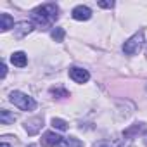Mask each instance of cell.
Segmentation results:
<instances>
[{
    "instance_id": "8fae6325",
    "label": "cell",
    "mask_w": 147,
    "mask_h": 147,
    "mask_svg": "<svg viewBox=\"0 0 147 147\" xmlns=\"http://www.w3.org/2000/svg\"><path fill=\"white\" fill-rule=\"evenodd\" d=\"M144 130V123H135V125H131L130 128H126L125 131H123V137L125 138H133L138 131H142Z\"/></svg>"
},
{
    "instance_id": "4fadbf2b",
    "label": "cell",
    "mask_w": 147,
    "mask_h": 147,
    "mask_svg": "<svg viewBox=\"0 0 147 147\" xmlns=\"http://www.w3.org/2000/svg\"><path fill=\"white\" fill-rule=\"evenodd\" d=\"M16 114H12V113H9L7 109H0V123L2 125H11V123H14L16 121Z\"/></svg>"
},
{
    "instance_id": "44dd1931",
    "label": "cell",
    "mask_w": 147,
    "mask_h": 147,
    "mask_svg": "<svg viewBox=\"0 0 147 147\" xmlns=\"http://www.w3.org/2000/svg\"><path fill=\"white\" fill-rule=\"evenodd\" d=\"M144 144H145V145H147V131H145V133H144Z\"/></svg>"
},
{
    "instance_id": "3957f363",
    "label": "cell",
    "mask_w": 147,
    "mask_h": 147,
    "mask_svg": "<svg viewBox=\"0 0 147 147\" xmlns=\"http://www.w3.org/2000/svg\"><path fill=\"white\" fill-rule=\"evenodd\" d=\"M142 45H144V31H138V33H135L133 36H130L123 43V52L126 55H135V54L140 52Z\"/></svg>"
},
{
    "instance_id": "7c38bea8",
    "label": "cell",
    "mask_w": 147,
    "mask_h": 147,
    "mask_svg": "<svg viewBox=\"0 0 147 147\" xmlns=\"http://www.w3.org/2000/svg\"><path fill=\"white\" fill-rule=\"evenodd\" d=\"M59 147H83V142L76 137H66V138H62Z\"/></svg>"
},
{
    "instance_id": "5b68a950",
    "label": "cell",
    "mask_w": 147,
    "mask_h": 147,
    "mask_svg": "<svg viewBox=\"0 0 147 147\" xmlns=\"http://www.w3.org/2000/svg\"><path fill=\"white\" fill-rule=\"evenodd\" d=\"M61 142H62V137L57 135L55 131H45L40 138V144L43 147H57V145H61Z\"/></svg>"
},
{
    "instance_id": "9a60e30c",
    "label": "cell",
    "mask_w": 147,
    "mask_h": 147,
    "mask_svg": "<svg viewBox=\"0 0 147 147\" xmlns=\"http://www.w3.org/2000/svg\"><path fill=\"white\" fill-rule=\"evenodd\" d=\"M64 35H66V31H64V28H54L52 30V33H50V36H52V40L54 42H62L64 40Z\"/></svg>"
},
{
    "instance_id": "e0dca14e",
    "label": "cell",
    "mask_w": 147,
    "mask_h": 147,
    "mask_svg": "<svg viewBox=\"0 0 147 147\" xmlns=\"http://www.w3.org/2000/svg\"><path fill=\"white\" fill-rule=\"evenodd\" d=\"M97 5L102 7V9H113L114 7V2H102V0H100V2H97Z\"/></svg>"
},
{
    "instance_id": "ffe728a7",
    "label": "cell",
    "mask_w": 147,
    "mask_h": 147,
    "mask_svg": "<svg viewBox=\"0 0 147 147\" xmlns=\"http://www.w3.org/2000/svg\"><path fill=\"white\" fill-rule=\"evenodd\" d=\"M0 147H12V145H11V144H7L5 140H2V145H0Z\"/></svg>"
},
{
    "instance_id": "ba28073f",
    "label": "cell",
    "mask_w": 147,
    "mask_h": 147,
    "mask_svg": "<svg viewBox=\"0 0 147 147\" xmlns=\"http://www.w3.org/2000/svg\"><path fill=\"white\" fill-rule=\"evenodd\" d=\"M42 125H43V118L42 116H36V118H31L24 123V130L28 135H36L40 130H42Z\"/></svg>"
},
{
    "instance_id": "6da1fadb",
    "label": "cell",
    "mask_w": 147,
    "mask_h": 147,
    "mask_svg": "<svg viewBox=\"0 0 147 147\" xmlns=\"http://www.w3.org/2000/svg\"><path fill=\"white\" fill-rule=\"evenodd\" d=\"M57 18H59V7L55 4H43V5L33 9V12H31V23L40 28L54 24L57 21Z\"/></svg>"
},
{
    "instance_id": "9c48e42d",
    "label": "cell",
    "mask_w": 147,
    "mask_h": 147,
    "mask_svg": "<svg viewBox=\"0 0 147 147\" xmlns=\"http://www.w3.org/2000/svg\"><path fill=\"white\" fill-rule=\"evenodd\" d=\"M11 62L14 64V66H18V67H24L26 64H28V55L24 54V52H14L12 55H11Z\"/></svg>"
},
{
    "instance_id": "277c9868",
    "label": "cell",
    "mask_w": 147,
    "mask_h": 147,
    "mask_svg": "<svg viewBox=\"0 0 147 147\" xmlns=\"http://www.w3.org/2000/svg\"><path fill=\"white\" fill-rule=\"evenodd\" d=\"M69 78L75 82V83H87L90 80V73L87 69H83V67L75 66V67L69 69Z\"/></svg>"
},
{
    "instance_id": "8992f818",
    "label": "cell",
    "mask_w": 147,
    "mask_h": 147,
    "mask_svg": "<svg viewBox=\"0 0 147 147\" xmlns=\"http://www.w3.org/2000/svg\"><path fill=\"white\" fill-rule=\"evenodd\" d=\"M33 30H35V24H33L31 21H19V23H16V26H14V35H16L18 38H23V36L30 35Z\"/></svg>"
},
{
    "instance_id": "ac0fdd59",
    "label": "cell",
    "mask_w": 147,
    "mask_h": 147,
    "mask_svg": "<svg viewBox=\"0 0 147 147\" xmlns=\"http://www.w3.org/2000/svg\"><path fill=\"white\" fill-rule=\"evenodd\" d=\"M5 75H7V66L2 64V78H5Z\"/></svg>"
},
{
    "instance_id": "7a4b0ae2",
    "label": "cell",
    "mask_w": 147,
    "mask_h": 147,
    "mask_svg": "<svg viewBox=\"0 0 147 147\" xmlns=\"http://www.w3.org/2000/svg\"><path fill=\"white\" fill-rule=\"evenodd\" d=\"M9 100H11L16 107H19L21 111H35V109H36V100H35L33 97H30L28 94L19 92V90L11 92Z\"/></svg>"
},
{
    "instance_id": "d6986e66",
    "label": "cell",
    "mask_w": 147,
    "mask_h": 147,
    "mask_svg": "<svg viewBox=\"0 0 147 147\" xmlns=\"http://www.w3.org/2000/svg\"><path fill=\"white\" fill-rule=\"evenodd\" d=\"M95 147H111V145H109L107 142H100V144H97Z\"/></svg>"
},
{
    "instance_id": "5bb4252c",
    "label": "cell",
    "mask_w": 147,
    "mask_h": 147,
    "mask_svg": "<svg viewBox=\"0 0 147 147\" xmlns=\"http://www.w3.org/2000/svg\"><path fill=\"white\" fill-rule=\"evenodd\" d=\"M50 95L57 97V99H64V97H69V92L62 87H52L50 88Z\"/></svg>"
},
{
    "instance_id": "2e32d148",
    "label": "cell",
    "mask_w": 147,
    "mask_h": 147,
    "mask_svg": "<svg viewBox=\"0 0 147 147\" xmlns=\"http://www.w3.org/2000/svg\"><path fill=\"white\" fill-rule=\"evenodd\" d=\"M52 126H54L55 130H61V131L67 130V123H66L64 119H61V118H52Z\"/></svg>"
},
{
    "instance_id": "30bf717a",
    "label": "cell",
    "mask_w": 147,
    "mask_h": 147,
    "mask_svg": "<svg viewBox=\"0 0 147 147\" xmlns=\"http://www.w3.org/2000/svg\"><path fill=\"white\" fill-rule=\"evenodd\" d=\"M16 24H14V19L9 16V14H0V31L2 33H5V31H9L11 28H14Z\"/></svg>"
},
{
    "instance_id": "52a82bcc",
    "label": "cell",
    "mask_w": 147,
    "mask_h": 147,
    "mask_svg": "<svg viewBox=\"0 0 147 147\" xmlns=\"http://www.w3.org/2000/svg\"><path fill=\"white\" fill-rule=\"evenodd\" d=\"M71 16H73V19H76V21H88L92 18V11L87 5H76L75 9L71 11Z\"/></svg>"
}]
</instances>
